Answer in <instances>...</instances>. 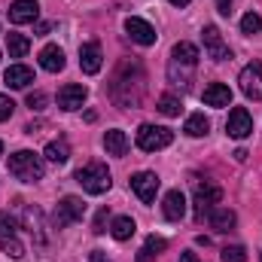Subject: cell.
I'll return each instance as SVG.
<instances>
[{"label": "cell", "instance_id": "d6a6232c", "mask_svg": "<svg viewBox=\"0 0 262 262\" xmlns=\"http://www.w3.org/2000/svg\"><path fill=\"white\" fill-rule=\"evenodd\" d=\"M6 232H15V220L0 210V235H6Z\"/></svg>", "mask_w": 262, "mask_h": 262}, {"label": "cell", "instance_id": "2e32d148", "mask_svg": "<svg viewBox=\"0 0 262 262\" xmlns=\"http://www.w3.org/2000/svg\"><path fill=\"white\" fill-rule=\"evenodd\" d=\"M162 213H165V220H171V223L183 220V216H186V195H183L180 189H171V192L165 195Z\"/></svg>", "mask_w": 262, "mask_h": 262}, {"label": "cell", "instance_id": "d6986e66", "mask_svg": "<svg viewBox=\"0 0 262 262\" xmlns=\"http://www.w3.org/2000/svg\"><path fill=\"white\" fill-rule=\"evenodd\" d=\"M104 149H107V156H125L128 152V137H125V131L119 128H110L104 134Z\"/></svg>", "mask_w": 262, "mask_h": 262}, {"label": "cell", "instance_id": "83f0119b", "mask_svg": "<svg viewBox=\"0 0 262 262\" xmlns=\"http://www.w3.org/2000/svg\"><path fill=\"white\" fill-rule=\"evenodd\" d=\"M180 98H174V95H162L159 98V113L162 116H180Z\"/></svg>", "mask_w": 262, "mask_h": 262}, {"label": "cell", "instance_id": "30bf717a", "mask_svg": "<svg viewBox=\"0 0 262 262\" xmlns=\"http://www.w3.org/2000/svg\"><path fill=\"white\" fill-rule=\"evenodd\" d=\"M131 189L143 204H149V201H156V192H159V177L152 171H140L131 177Z\"/></svg>", "mask_w": 262, "mask_h": 262}, {"label": "cell", "instance_id": "8d00e7d4", "mask_svg": "<svg viewBox=\"0 0 262 262\" xmlns=\"http://www.w3.org/2000/svg\"><path fill=\"white\" fill-rule=\"evenodd\" d=\"M180 262H198V256H195V253H183V256H180Z\"/></svg>", "mask_w": 262, "mask_h": 262}, {"label": "cell", "instance_id": "4fadbf2b", "mask_svg": "<svg viewBox=\"0 0 262 262\" xmlns=\"http://www.w3.org/2000/svg\"><path fill=\"white\" fill-rule=\"evenodd\" d=\"M125 31H128L131 40L140 43V46H152V43H156V28H152L149 21L137 18V15H131L128 21H125Z\"/></svg>", "mask_w": 262, "mask_h": 262}, {"label": "cell", "instance_id": "5b68a950", "mask_svg": "<svg viewBox=\"0 0 262 262\" xmlns=\"http://www.w3.org/2000/svg\"><path fill=\"white\" fill-rule=\"evenodd\" d=\"M171 140H174V131L165 128V125H140L137 128V146L143 152L165 149V146H171Z\"/></svg>", "mask_w": 262, "mask_h": 262}, {"label": "cell", "instance_id": "f546056e", "mask_svg": "<svg viewBox=\"0 0 262 262\" xmlns=\"http://www.w3.org/2000/svg\"><path fill=\"white\" fill-rule=\"evenodd\" d=\"M241 31H244V34H259L262 31V18L256 15V12H247V15L241 18Z\"/></svg>", "mask_w": 262, "mask_h": 262}, {"label": "cell", "instance_id": "277c9868", "mask_svg": "<svg viewBox=\"0 0 262 262\" xmlns=\"http://www.w3.org/2000/svg\"><path fill=\"white\" fill-rule=\"evenodd\" d=\"M73 180H76L89 195H104V192L113 186L110 171H107V165H101V162H92V165L79 168V171L73 174Z\"/></svg>", "mask_w": 262, "mask_h": 262}, {"label": "cell", "instance_id": "74e56055", "mask_svg": "<svg viewBox=\"0 0 262 262\" xmlns=\"http://www.w3.org/2000/svg\"><path fill=\"white\" fill-rule=\"evenodd\" d=\"M174 6H186V3H192V0H171Z\"/></svg>", "mask_w": 262, "mask_h": 262}, {"label": "cell", "instance_id": "3957f363", "mask_svg": "<svg viewBox=\"0 0 262 262\" xmlns=\"http://www.w3.org/2000/svg\"><path fill=\"white\" fill-rule=\"evenodd\" d=\"M43 159L37 156V152H31V149H18V152H12L9 156V174L15 177V180H21V183H37V180H43Z\"/></svg>", "mask_w": 262, "mask_h": 262}, {"label": "cell", "instance_id": "ffe728a7", "mask_svg": "<svg viewBox=\"0 0 262 262\" xmlns=\"http://www.w3.org/2000/svg\"><path fill=\"white\" fill-rule=\"evenodd\" d=\"M64 52H61V46H46L43 52H40V67L43 70H49V73H58V70H64Z\"/></svg>", "mask_w": 262, "mask_h": 262}, {"label": "cell", "instance_id": "ac0fdd59", "mask_svg": "<svg viewBox=\"0 0 262 262\" xmlns=\"http://www.w3.org/2000/svg\"><path fill=\"white\" fill-rule=\"evenodd\" d=\"M3 82H6L9 89H28V85L34 82V70L25 67V64H12V67H6Z\"/></svg>", "mask_w": 262, "mask_h": 262}, {"label": "cell", "instance_id": "44dd1931", "mask_svg": "<svg viewBox=\"0 0 262 262\" xmlns=\"http://www.w3.org/2000/svg\"><path fill=\"white\" fill-rule=\"evenodd\" d=\"M207 216H210V226H213L216 232H232V229H235V223H238L235 210H229V207H213Z\"/></svg>", "mask_w": 262, "mask_h": 262}, {"label": "cell", "instance_id": "7402d4cb", "mask_svg": "<svg viewBox=\"0 0 262 262\" xmlns=\"http://www.w3.org/2000/svg\"><path fill=\"white\" fill-rule=\"evenodd\" d=\"M165 247H168V241H165V238L149 235V238H146V244H143V247H140V253H137V262H152L162 250H165Z\"/></svg>", "mask_w": 262, "mask_h": 262}, {"label": "cell", "instance_id": "d4e9b609", "mask_svg": "<svg viewBox=\"0 0 262 262\" xmlns=\"http://www.w3.org/2000/svg\"><path fill=\"white\" fill-rule=\"evenodd\" d=\"M134 232H137V226H134V220H131V216H116V220H113V226H110V235H113L116 241H128Z\"/></svg>", "mask_w": 262, "mask_h": 262}, {"label": "cell", "instance_id": "8992f818", "mask_svg": "<svg viewBox=\"0 0 262 262\" xmlns=\"http://www.w3.org/2000/svg\"><path fill=\"white\" fill-rule=\"evenodd\" d=\"M82 213H85L82 198L67 195V198H61V201H58V207H55V213H52V226H55V229H64V226H70V223L82 220Z\"/></svg>", "mask_w": 262, "mask_h": 262}, {"label": "cell", "instance_id": "52a82bcc", "mask_svg": "<svg viewBox=\"0 0 262 262\" xmlns=\"http://www.w3.org/2000/svg\"><path fill=\"white\" fill-rule=\"evenodd\" d=\"M238 82H241V92L250 101H262V61H250V64L241 70Z\"/></svg>", "mask_w": 262, "mask_h": 262}, {"label": "cell", "instance_id": "6da1fadb", "mask_svg": "<svg viewBox=\"0 0 262 262\" xmlns=\"http://www.w3.org/2000/svg\"><path fill=\"white\" fill-rule=\"evenodd\" d=\"M146 82V76H143V67L137 64V61H125V64L116 70V76H113V82H110V98L119 104V107H140V101H143V85Z\"/></svg>", "mask_w": 262, "mask_h": 262}, {"label": "cell", "instance_id": "836d02e7", "mask_svg": "<svg viewBox=\"0 0 262 262\" xmlns=\"http://www.w3.org/2000/svg\"><path fill=\"white\" fill-rule=\"evenodd\" d=\"M104 226H107V207H101V210H98V216H95V232H98V235H101V232H107Z\"/></svg>", "mask_w": 262, "mask_h": 262}, {"label": "cell", "instance_id": "f35d334b", "mask_svg": "<svg viewBox=\"0 0 262 262\" xmlns=\"http://www.w3.org/2000/svg\"><path fill=\"white\" fill-rule=\"evenodd\" d=\"M0 152H3V143H0Z\"/></svg>", "mask_w": 262, "mask_h": 262}, {"label": "cell", "instance_id": "cb8c5ba5", "mask_svg": "<svg viewBox=\"0 0 262 262\" xmlns=\"http://www.w3.org/2000/svg\"><path fill=\"white\" fill-rule=\"evenodd\" d=\"M46 159H49L52 165H64L67 159H70V143H67L64 137L52 140V143L46 146Z\"/></svg>", "mask_w": 262, "mask_h": 262}, {"label": "cell", "instance_id": "9a60e30c", "mask_svg": "<svg viewBox=\"0 0 262 262\" xmlns=\"http://www.w3.org/2000/svg\"><path fill=\"white\" fill-rule=\"evenodd\" d=\"M79 67H82V73H89V76L104 67V55H101V46H98V43H82V46H79Z\"/></svg>", "mask_w": 262, "mask_h": 262}, {"label": "cell", "instance_id": "5bb4252c", "mask_svg": "<svg viewBox=\"0 0 262 262\" xmlns=\"http://www.w3.org/2000/svg\"><path fill=\"white\" fill-rule=\"evenodd\" d=\"M85 98H89L85 85L70 82V85H64V89L58 92V107H61V110H67V113H73V110H79V107L85 104Z\"/></svg>", "mask_w": 262, "mask_h": 262}, {"label": "cell", "instance_id": "7a4b0ae2", "mask_svg": "<svg viewBox=\"0 0 262 262\" xmlns=\"http://www.w3.org/2000/svg\"><path fill=\"white\" fill-rule=\"evenodd\" d=\"M198 64V49L192 43H177L174 52H171V61H168V82L177 85V89H189L192 82V73Z\"/></svg>", "mask_w": 262, "mask_h": 262}, {"label": "cell", "instance_id": "9c48e42d", "mask_svg": "<svg viewBox=\"0 0 262 262\" xmlns=\"http://www.w3.org/2000/svg\"><path fill=\"white\" fill-rule=\"evenodd\" d=\"M226 131H229V137H235V140L250 137V134H253V119H250V113H247L244 107H235V110L229 113V119H226Z\"/></svg>", "mask_w": 262, "mask_h": 262}, {"label": "cell", "instance_id": "8fae6325", "mask_svg": "<svg viewBox=\"0 0 262 262\" xmlns=\"http://www.w3.org/2000/svg\"><path fill=\"white\" fill-rule=\"evenodd\" d=\"M220 198H223V189L220 186H213V183L198 186L195 189V216L198 220H204V213H210L220 204Z\"/></svg>", "mask_w": 262, "mask_h": 262}, {"label": "cell", "instance_id": "d590c367", "mask_svg": "<svg viewBox=\"0 0 262 262\" xmlns=\"http://www.w3.org/2000/svg\"><path fill=\"white\" fill-rule=\"evenodd\" d=\"M89 259H92V262H110L107 256H104V250H92V253H89Z\"/></svg>", "mask_w": 262, "mask_h": 262}, {"label": "cell", "instance_id": "1f68e13d", "mask_svg": "<svg viewBox=\"0 0 262 262\" xmlns=\"http://www.w3.org/2000/svg\"><path fill=\"white\" fill-rule=\"evenodd\" d=\"M43 104H46V95L43 92H31L28 95V107L31 110H43Z\"/></svg>", "mask_w": 262, "mask_h": 262}, {"label": "cell", "instance_id": "7c38bea8", "mask_svg": "<svg viewBox=\"0 0 262 262\" xmlns=\"http://www.w3.org/2000/svg\"><path fill=\"white\" fill-rule=\"evenodd\" d=\"M6 15H9L12 25H31V21L40 18V3H37V0H15V3L6 9Z\"/></svg>", "mask_w": 262, "mask_h": 262}, {"label": "cell", "instance_id": "4dcf8cb0", "mask_svg": "<svg viewBox=\"0 0 262 262\" xmlns=\"http://www.w3.org/2000/svg\"><path fill=\"white\" fill-rule=\"evenodd\" d=\"M12 110H15V104H12V98H6V95H0V122H6V119L12 116Z\"/></svg>", "mask_w": 262, "mask_h": 262}, {"label": "cell", "instance_id": "4316f807", "mask_svg": "<svg viewBox=\"0 0 262 262\" xmlns=\"http://www.w3.org/2000/svg\"><path fill=\"white\" fill-rule=\"evenodd\" d=\"M0 250H3L6 256H12V259H21V256H25V247H21V241H18L15 232L0 235Z\"/></svg>", "mask_w": 262, "mask_h": 262}, {"label": "cell", "instance_id": "484cf974", "mask_svg": "<svg viewBox=\"0 0 262 262\" xmlns=\"http://www.w3.org/2000/svg\"><path fill=\"white\" fill-rule=\"evenodd\" d=\"M183 131H186L189 137H204V134L210 131V119H207L204 113H192V116L186 119V125H183Z\"/></svg>", "mask_w": 262, "mask_h": 262}, {"label": "cell", "instance_id": "e575fe53", "mask_svg": "<svg viewBox=\"0 0 262 262\" xmlns=\"http://www.w3.org/2000/svg\"><path fill=\"white\" fill-rule=\"evenodd\" d=\"M232 3H235V0H216V9H220L223 15H232Z\"/></svg>", "mask_w": 262, "mask_h": 262}, {"label": "cell", "instance_id": "ba28073f", "mask_svg": "<svg viewBox=\"0 0 262 262\" xmlns=\"http://www.w3.org/2000/svg\"><path fill=\"white\" fill-rule=\"evenodd\" d=\"M201 40H204V52H207V58H213V61H226V58H232L229 46L223 43V34H220L213 25H207V28L201 31Z\"/></svg>", "mask_w": 262, "mask_h": 262}, {"label": "cell", "instance_id": "f1b7e54d", "mask_svg": "<svg viewBox=\"0 0 262 262\" xmlns=\"http://www.w3.org/2000/svg\"><path fill=\"white\" fill-rule=\"evenodd\" d=\"M220 259H223V262H247V250H244V247H238V244H232V247H223Z\"/></svg>", "mask_w": 262, "mask_h": 262}, {"label": "cell", "instance_id": "603a6c76", "mask_svg": "<svg viewBox=\"0 0 262 262\" xmlns=\"http://www.w3.org/2000/svg\"><path fill=\"white\" fill-rule=\"evenodd\" d=\"M28 49H31V40L25 34H6V52H9V58H25Z\"/></svg>", "mask_w": 262, "mask_h": 262}, {"label": "cell", "instance_id": "e0dca14e", "mask_svg": "<svg viewBox=\"0 0 262 262\" xmlns=\"http://www.w3.org/2000/svg\"><path fill=\"white\" fill-rule=\"evenodd\" d=\"M201 101H204L207 107H229V104H232V89L223 85V82H210V85L204 89Z\"/></svg>", "mask_w": 262, "mask_h": 262}]
</instances>
